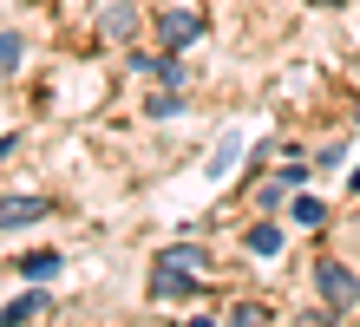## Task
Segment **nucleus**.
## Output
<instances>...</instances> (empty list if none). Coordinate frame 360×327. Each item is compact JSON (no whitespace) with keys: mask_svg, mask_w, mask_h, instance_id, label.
Wrapping results in <instances>:
<instances>
[{"mask_svg":"<svg viewBox=\"0 0 360 327\" xmlns=\"http://www.w3.org/2000/svg\"><path fill=\"white\" fill-rule=\"evenodd\" d=\"M184 327H217V321H210V314H197V321H184Z\"/></svg>","mask_w":360,"mask_h":327,"instance_id":"obj_17","label":"nucleus"},{"mask_svg":"<svg viewBox=\"0 0 360 327\" xmlns=\"http://www.w3.org/2000/svg\"><path fill=\"white\" fill-rule=\"evenodd\" d=\"M229 327H262V308H256V301H243V308L229 314Z\"/></svg>","mask_w":360,"mask_h":327,"instance_id":"obj_14","label":"nucleus"},{"mask_svg":"<svg viewBox=\"0 0 360 327\" xmlns=\"http://www.w3.org/2000/svg\"><path fill=\"white\" fill-rule=\"evenodd\" d=\"M13 144H20V138H0V158H7V150H13Z\"/></svg>","mask_w":360,"mask_h":327,"instance_id":"obj_18","label":"nucleus"},{"mask_svg":"<svg viewBox=\"0 0 360 327\" xmlns=\"http://www.w3.org/2000/svg\"><path fill=\"white\" fill-rule=\"evenodd\" d=\"M138 72H151V79H164V85H171V92H184V85H190V72H184L177 59H138Z\"/></svg>","mask_w":360,"mask_h":327,"instance_id":"obj_6","label":"nucleus"},{"mask_svg":"<svg viewBox=\"0 0 360 327\" xmlns=\"http://www.w3.org/2000/svg\"><path fill=\"white\" fill-rule=\"evenodd\" d=\"M203 269H210V255H203L197 243L158 249V255H151V288H158V295H197V288H203Z\"/></svg>","mask_w":360,"mask_h":327,"instance_id":"obj_1","label":"nucleus"},{"mask_svg":"<svg viewBox=\"0 0 360 327\" xmlns=\"http://www.w3.org/2000/svg\"><path fill=\"white\" fill-rule=\"evenodd\" d=\"M282 249V229H249V255H275Z\"/></svg>","mask_w":360,"mask_h":327,"instance_id":"obj_12","label":"nucleus"},{"mask_svg":"<svg viewBox=\"0 0 360 327\" xmlns=\"http://www.w3.org/2000/svg\"><path fill=\"white\" fill-rule=\"evenodd\" d=\"M20 275H39V281H46V275H59V255H53V249H33V255H20Z\"/></svg>","mask_w":360,"mask_h":327,"instance_id":"obj_7","label":"nucleus"},{"mask_svg":"<svg viewBox=\"0 0 360 327\" xmlns=\"http://www.w3.org/2000/svg\"><path fill=\"white\" fill-rule=\"evenodd\" d=\"M177 105H184V92H171V85H164V92L151 98V118H171V112H177Z\"/></svg>","mask_w":360,"mask_h":327,"instance_id":"obj_13","label":"nucleus"},{"mask_svg":"<svg viewBox=\"0 0 360 327\" xmlns=\"http://www.w3.org/2000/svg\"><path fill=\"white\" fill-rule=\"evenodd\" d=\"M275 184H282V190H302V184H308V170H302V164H288V170H275Z\"/></svg>","mask_w":360,"mask_h":327,"instance_id":"obj_15","label":"nucleus"},{"mask_svg":"<svg viewBox=\"0 0 360 327\" xmlns=\"http://www.w3.org/2000/svg\"><path fill=\"white\" fill-rule=\"evenodd\" d=\"M39 216H46V196H0V229L39 223Z\"/></svg>","mask_w":360,"mask_h":327,"instance_id":"obj_3","label":"nucleus"},{"mask_svg":"<svg viewBox=\"0 0 360 327\" xmlns=\"http://www.w3.org/2000/svg\"><path fill=\"white\" fill-rule=\"evenodd\" d=\"M158 33H164V46H171V53H177V46H190V39H197V33H203V20L177 7V13H164V20H158Z\"/></svg>","mask_w":360,"mask_h":327,"instance_id":"obj_4","label":"nucleus"},{"mask_svg":"<svg viewBox=\"0 0 360 327\" xmlns=\"http://www.w3.org/2000/svg\"><path fill=\"white\" fill-rule=\"evenodd\" d=\"M236 158H243V138H236V131H229V138L217 144V158H210V177H223V170L236 164Z\"/></svg>","mask_w":360,"mask_h":327,"instance_id":"obj_9","label":"nucleus"},{"mask_svg":"<svg viewBox=\"0 0 360 327\" xmlns=\"http://www.w3.org/2000/svg\"><path fill=\"white\" fill-rule=\"evenodd\" d=\"M131 27H138L131 7H112V13H105V33H112V39H131Z\"/></svg>","mask_w":360,"mask_h":327,"instance_id":"obj_11","label":"nucleus"},{"mask_svg":"<svg viewBox=\"0 0 360 327\" xmlns=\"http://www.w3.org/2000/svg\"><path fill=\"white\" fill-rule=\"evenodd\" d=\"M295 223H302V229L328 223V203H321V196H295Z\"/></svg>","mask_w":360,"mask_h":327,"instance_id":"obj_8","label":"nucleus"},{"mask_svg":"<svg viewBox=\"0 0 360 327\" xmlns=\"http://www.w3.org/2000/svg\"><path fill=\"white\" fill-rule=\"evenodd\" d=\"M347 190H354V196H360V170H354V177H347Z\"/></svg>","mask_w":360,"mask_h":327,"instance_id":"obj_19","label":"nucleus"},{"mask_svg":"<svg viewBox=\"0 0 360 327\" xmlns=\"http://www.w3.org/2000/svg\"><path fill=\"white\" fill-rule=\"evenodd\" d=\"M314 288H321V301L334 314L360 308V281H354V269H341V262H314Z\"/></svg>","mask_w":360,"mask_h":327,"instance_id":"obj_2","label":"nucleus"},{"mask_svg":"<svg viewBox=\"0 0 360 327\" xmlns=\"http://www.w3.org/2000/svg\"><path fill=\"white\" fill-rule=\"evenodd\" d=\"M20 53H27V39H20V33H0V79L20 65Z\"/></svg>","mask_w":360,"mask_h":327,"instance_id":"obj_10","label":"nucleus"},{"mask_svg":"<svg viewBox=\"0 0 360 327\" xmlns=\"http://www.w3.org/2000/svg\"><path fill=\"white\" fill-rule=\"evenodd\" d=\"M334 321V308H321V314H302V327H328Z\"/></svg>","mask_w":360,"mask_h":327,"instance_id":"obj_16","label":"nucleus"},{"mask_svg":"<svg viewBox=\"0 0 360 327\" xmlns=\"http://www.w3.org/2000/svg\"><path fill=\"white\" fill-rule=\"evenodd\" d=\"M33 314H46V288H27V295H13L7 308H0V327H27Z\"/></svg>","mask_w":360,"mask_h":327,"instance_id":"obj_5","label":"nucleus"}]
</instances>
